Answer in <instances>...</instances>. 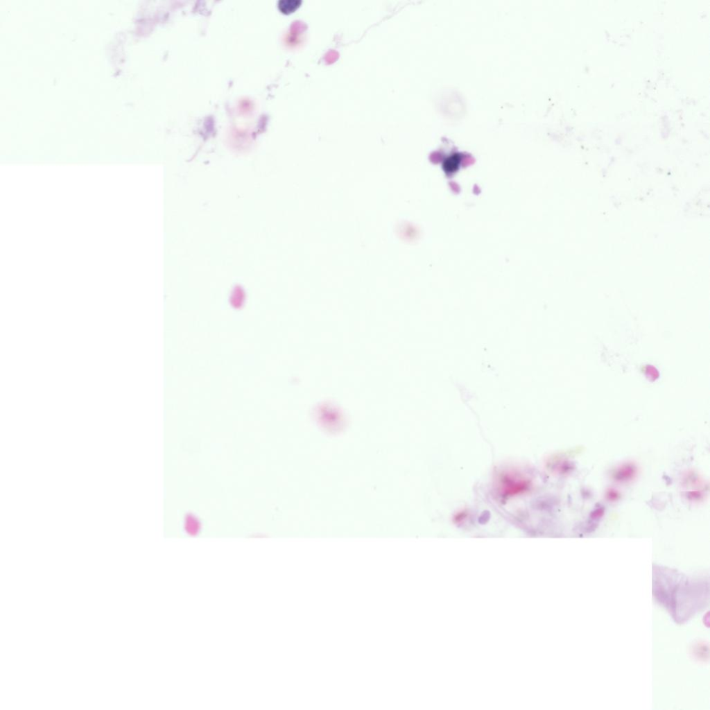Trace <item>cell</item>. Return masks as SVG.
Instances as JSON below:
<instances>
[{"mask_svg": "<svg viewBox=\"0 0 710 710\" xmlns=\"http://www.w3.org/2000/svg\"><path fill=\"white\" fill-rule=\"evenodd\" d=\"M707 586L698 580L671 578L655 580L653 590L657 600L663 603L676 617L684 621L700 609L704 603Z\"/></svg>", "mask_w": 710, "mask_h": 710, "instance_id": "6da1fadb", "label": "cell"}]
</instances>
